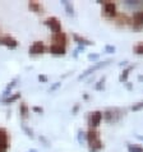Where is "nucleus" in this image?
<instances>
[{
	"mask_svg": "<svg viewBox=\"0 0 143 152\" xmlns=\"http://www.w3.org/2000/svg\"><path fill=\"white\" fill-rule=\"evenodd\" d=\"M87 136V143H88V150L91 152H97L100 150H102V141L100 138V133L96 129L90 128L88 132L86 133Z\"/></svg>",
	"mask_w": 143,
	"mask_h": 152,
	"instance_id": "nucleus-1",
	"label": "nucleus"
},
{
	"mask_svg": "<svg viewBox=\"0 0 143 152\" xmlns=\"http://www.w3.org/2000/svg\"><path fill=\"white\" fill-rule=\"evenodd\" d=\"M123 116V114H121V110L119 109H107L105 113H102V118H105V120L109 121V123H114V121H117L120 119V118Z\"/></svg>",
	"mask_w": 143,
	"mask_h": 152,
	"instance_id": "nucleus-2",
	"label": "nucleus"
},
{
	"mask_svg": "<svg viewBox=\"0 0 143 152\" xmlns=\"http://www.w3.org/2000/svg\"><path fill=\"white\" fill-rule=\"evenodd\" d=\"M101 120H102V113L98 111V110L90 113L87 116V124L90 125V128H92V129L97 128L101 123Z\"/></svg>",
	"mask_w": 143,
	"mask_h": 152,
	"instance_id": "nucleus-3",
	"label": "nucleus"
},
{
	"mask_svg": "<svg viewBox=\"0 0 143 152\" xmlns=\"http://www.w3.org/2000/svg\"><path fill=\"white\" fill-rule=\"evenodd\" d=\"M44 23H45V26H47L51 29L53 35L54 33H58V32H61V22L56 17H49V18H46L44 20Z\"/></svg>",
	"mask_w": 143,
	"mask_h": 152,
	"instance_id": "nucleus-4",
	"label": "nucleus"
},
{
	"mask_svg": "<svg viewBox=\"0 0 143 152\" xmlns=\"http://www.w3.org/2000/svg\"><path fill=\"white\" fill-rule=\"evenodd\" d=\"M104 14L107 18H115L117 15L116 12V4L112 1H105L104 3Z\"/></svg>",
	"mask_w": 143,
	"mask_h": 152,
	"instance_id": "nucleus-5",
	"label": "nucleus"
},
{
	"mask_svg": "<svg viewBox=\"0 0 143 152\" xmlns=\"http://www.w3.org/2000/svg\"><path fill=\"white\" fill-rule=\"evenodd\" d=\"M0 45L5 46L8 49H15L18 46V41L10 35H3L0 36Z\"/></svg>",
	"mask_w": 143,
	"mask_h": 152,
	"instance_id": "nucleus-6",
	"label": "nucleus"
},
{
	"mask_svg": "<svg viewBox=\"0 0 143 152\" xmlns=\"http://www.w3.org/2000/svg\"><path fill=\"white\" fill-rule=\"evenodd\" d=\"M9 148V134L4 128H0V152H7Z\"/></svg>",
	"mask_w": 143,
	"mask_h": 152,
	"instance_id": "nucleus-7",
	"label": "nucleus"
},
{
	"mask_svg": "<svg viewBox=\"0 0 143 152\" xmlns=\"http://www.w3.org/2000/svg\"><path fill=\"white\" fill-rule=\"evenodd\" d=\"M45 50H46V48H45L42 41H35L31 46H29L28 51L31 55H42L45 53Z\"/></svg>",
	"mask_w": 143,
	"mask_h": 152,
	"instance_id": "nucleus-8",
	"label": "nucleus"
},
{
	"mask_svg": "<svg viewBox=\"0 0 143 152\" xmlns=\"http://www.w3.org/2000/svg\"><path fill=\"white\" fill-rule=\"evenodd\" d=\"M109 63H111V60H106V61H102V63H96L95 65H92V66H90V68H88L85 73L83 74H81L78 77V79L79 81H81V79H83V78H86V77H88V75L90 74H92L93 73V72H96V70H98V69H101V68H104V66H106Z\"/></svg>",
	"mask_w": 143,
	"mask_h": 152,
	"instance_id": "nucleus-9",
	"label": "nucleus"
},
{
	"mask_svg": "<svg viewBox=\"0 0 143 152\" xmlns=\"http://www.w3.org/2000/svg\"><path fill=\"white\" fill-rule=\"evenodd\" d=\"M132 26L134 29H141L143 28V12H136L132 17Z\"/></svg>",
	"mask_w": 143,
	"mask_h": 152,
	"instance_id": "nucleus-10",
	"label": "nucleus"
},
{
	"mask_svg": "<svg viewBox=\"0 0 143 152\" xmlns=\"http://www.w3.org/2000/svg\"><path fill=\"white\" fill-rule=\"evenodd\" d=\"M66 42H68V37H66L64 32H58V33H54L53 35V44L65 46Z\"/></svg>",
	"mask_w": 143,
	"mask_h": 152,
	"instance_id": "nucleus-11",
	"label": "nucleus"
},
{
	"mask_svg": "<svg viewBox=\"0 0 143 152\" xmlns=\"http://www.w3.org/2000/svg\"><path fill=\"white\" fill-rule=\"evenodd\" d=\"M50 53L53 55H65V46H61V45H56V44H51L50 45Z\"/></svg>",
	"mask_w": 143,
	"mask_h": 152,
	"instance_id": "nucleus-12",
	"label": "nucleus"
},
{
	"mask_svg": "<svg viewBox=\"0 0 143 152\" xmlns=\"http://www.w3.org/2000/svg\"><path fill=\"white\" fill-rule=\"evenodd\" d=\"M115 22L117 26H125V24H128L130 22V19L125 13H119L115 17Z\"/></svg>",
	"mask_w": 143,
	"mask_h": 152,
	"instance_id": "nucleus-13",
	"label": "nucleus"
},
{
	"mask_svg": "<svg viewBox=\"0 0 143 152\" xmlns=\"http://www.w3.org/2000/svg\"><path fill=\"white\" fill-rule=\"evenodd\" d=\"M73 39H74V41L77 42V44L83 46V48H85V45H93V42H92V41L85 39V37H81L78 33H73Z\"/></svg>",
	"mask_w": 143,
	"mask_h": 152,
	"instance_id": "nucleus-14",
	"label": "nucleus"
},
{
	"mask_svg": "<svg viewBox=\"0 0 143 152\" xmlns=\"http://www.w3.org/2000/svg\"><path fill=\"white\" fill-rule=\"evenodd\" d=\"M28 8L32 12H35V13H42V10H44V7L41 5L39 1H29L28 3Z\"/></svg>",
	"mask_w": 143,
	"mask_h": 152,
	"instance_id": "nucleus-15",
	"label": "nucleus"
},
{
	"mask_svg": "<svg viewBox=\"0 0 143 152\" xmlns=\"http://www.w3.org/2000/svg\"><path fill=\"white\" fill-rule=\"evenodd\" d=\"M19 99H20V94H14V95H9L8 97H3L1 101L5 104H13Z\"/></svg>",
	"mask_w": 143,
	"mask_h": 152,
	"instance_id": "nucleus-16",
	"label": "nucleus"
},
{
	"mask_svg": "<svg viewBox=\"0 0 143 152\" xmlns=\"http://www.w3.org/2000/svg\"><path fill=\"white\" fill-rule=\"evenodd\" d=\"M19 113H20V116L23 118V119H27L28 118V114H29V109H28V105L22 102L19 106Z\"/></svg>",
	"mask_w": 143,
	"mask_h": 152,
	"instance_id": "nucleus-17",
	"label": "nucleus"
},
{
	"mask_svg": "<svg viewBox=\"0 0 143 152\" xmlns=\"http://www.w3.org/2000/svg\"><path fill=\"white\" fill-rule=\"evenodd\" d=\"M133 68H134V65H133V66H128L127 69H124V70H123V73H121V74H120V77H119V81H120V82H127L128 75H129V72H130V70H133Z\"/></svg>",
	"mask_w": 143,
	"mask_h": 152,
	"instance_id": "nucleus-18",
	"label": "nucleus"
},
{
	"mask_svg": "<svg viewBox=\"0 0 143 152\" xmlns=\"http://www.w3.org/2000/svg\"><path fill=\"white\" fill-rule=\"evenodd\" d=\"M61 4L64 5L66 13H68L69 15H73L74 14V8H73V4L69 3V1H61Z\"/></svg>",
	"mask_w": 143,
	"mask_h": 152,
	"instance_id": "nucleus-19",
	"label": "nucleus"
},
{
	"mask_svg": "<svg viewBox=\"0 0 143 152\" xmlns=\"http://www.w3.org/2000/svg\"><path fill=\"white\" fill-rule=\"evenodd\" d=\"M128 152H143V147L139 145H128Z\"/></svg>",
	"mask_w": 143,
	"mask_h": 152,
	"instance_id": "nucleus-20",
	"label": "nucleus"
},
{
	"mask_svg": "<svg viewBox=\"0 0 143 152\" xmlns=\"http://www.w3.org/2000/svg\"><path fill=\"white\" fill-rule=\"evenodd\" d=\"M134 53L137 54V55H143V42H139V44H137L136 46L133 48Z\"/></svg>",
	"mask_w": 143,
	"mask_h": 152,
	"instance_id": "nucleus-21",
	"label": "nucleus"
},
{
	"mask_svg": "<svg viewBox=\"0 0 143 152\" xmlns=\"http://www.w3.org/2000/svg\"><path fill=\"white\" fill-rule=\"evenodd\" d=\"M22 128H23V130H24V132L27 133V136H28V137H31V138H33V137H35V136H33V130H32V129H29L27 125H22Z\"/></svg>",
	"mask_w": 143,
	"mask_h": 152,
	"instance_id": "nucleus-22",
	"label": "nucleus"
},
{
	"mask_svg": "<svg viewBox=\"0 0 143 152\" xmlns=\"http://www.w3.org/2000/svg\"><path fill=\"white\" fill-rule=\"evenodd\" d=\"M132 109H133L134 111H138V110H141V109H143V101H142V102H138L136 105H133Z\"/></svg>",
	"mask_w": 143,
	"mask_h": 152,
	"instance_id": "nucleus-23",
	"label": "nucleus"
},
{
	"mask_svg": "<svg viewBox=\"0 0 143 152\" xmlns=\"http://www.w3.org/2000/svg\"><path fill=\"white\" fill-rule=\"evenodd\" d=\"M105 50H106L107 53H115V48L114 46H111V45H107L106 48H105Z\"/></svg>",
	"mask_w": 143,
	"mask_h": 152,
	"instance_id": "nucleus-24",
	"label": "nucleus"
},
{
	"mask_svg": "<svg viewBox=\"0 0 143 152\" xmlns=\"http://www.w3.org/2000/svg\"><path fill=\"white\" fill-rule=\"evenodd\" d=\"M104 82H105V77L102 78V79H101V81L98 82V84H97V86H96V88H97V90H101V84H102V87H104Z\"/></svg>",
	"mask_w": 143,
	"mask_h": 152,
	"instance_id": "nucleus-25",
	"label": "nucleus"
},
{
	"mask_svg": "<svg viewBox=\"0 0 143 152\" xmlns=\"http://www.w3.org/2000/svg\"><path fill=\"white\" fill-rule=\"evenodd\" d=\"M59 86H60V83H59V82H58L56 84H54V86H53L51 88H50V90H49V91H54V90H56V88H58Z\"/></svg>",
	"mask_w": 143,
	"mask_h": 152,
	"instance_id": "nucleus-26",
	"label": "nucleus"
},
{
	"mask_svg": "<svg viewBox=\"0 0 143 152\" xmlns=\"http://www.w3.org/2000/svg\"><path fill=\"white\" fill-rule=\"evenodd\" d=\"M39 79H40V81H42V82H46V81H47V78H46L45 75H39Z\"/></svg>",
	"mask_w": 143,
	"mask_h": 152,
	"instance_id": "nucleus-27",
	"label": "nucleus"
},
{
	"mask_svg": "<svg viewBox=\"0 0 143 152\" xmlns=\"http://www.w3.org/2000/svg\"><path fill=\"white\" fill-rule=\"evenodd\" d=\"M97 58H98V55H88L90 60H95V59H97Z\"/></svg>",
	"mask_w": 143,
	"mask_h": 152,
	"instance_id": "nucleus-28",
	"label": "nucleus"
},
{
	"mask_svg": "<svg viewBox=\"0 0 143 152\" xmlns=\"http://www.w3.org/2000/svg\"><path fill=\"white\" fill-rule=\"evenodd\" d=\"M33 110L37 111V113H42V109L41 107H33Z\"/></svg>",
	"mask_w": 143,
	"mask_h": 152,
	"instance_id": "nucleus-29",
	"label": "nucleus"
},
{
	"mask_svg": "<svg viewBox=\"0 0 143 152\" xmlns=\"http://www.w3.org/2000/svg\"><path fill=\"white\" fill-rule=\"evenodd\" d=\"M137 137L139 138V139H142V141H143V137H142V136H137Z\"/></svg>",
	"mask_w": 143,
	"mask_h": 152,
	"instance_id": "nucleus-30",
	"label": "nucleus"
},
{
	"mask_svg": "<svg viewBox=\"0 0 143 152\" xmlns=\"http://www.w3.org/2000/svg\"><path fill=\"white\" fill-rule=\"evenodd\" d=\"M29 152H37V151H29Z\"/></svg>",
	"mask_w": 143,
	"mask_h": 152,
	"instance_id": "nucleus-31",
	"label": "nucleus"
}]
</instances>
